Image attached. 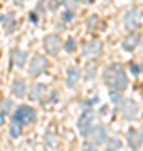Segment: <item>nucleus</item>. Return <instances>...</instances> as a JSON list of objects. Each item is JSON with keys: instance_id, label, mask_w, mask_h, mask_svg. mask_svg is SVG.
Segmentation results:
<instances>
[{"instance_id": "nucleus-22", "label": "nucleus", "mask_w": 143, "mask_h": 151, "mask_svg": "<svg viewBox=\"0 0 143 151\" xmlns=\"http://www.w3.org/2000/svg\"><path fill=\"white\" fill-rule=\"evenodd\" d=\"M72 17H74V12L72 10H66L64 14H62V20H72Z\"/></svg>"}, {"instance_id": "nucleus-7", "label": "nucleus", "mask_w": 143, "mask_h": 151, "mask_svg": "<svg viewBox=\"0 0 143 151\" xmlns=\"http://www.w3.org/2000/svg\"><path fill=\"white\" fill-rule=\"evenodd\" d=\"M140 20H142V10L140 9H131V10H128L123 17V22H125V25L128 29H135L140 25Z\"/></svg>"}, {"instance_id": "nucleus-20", "label": "nucleus", "mask_w": 143, "mask_h": 151, "mask_svg": "<svg viewBox=\"0 0 143 151\" xmlns=\"http://www.w3.org/2000/svg\"><path fill=\"white\" fill-rule=\"evenodd\" d=\"M94 74H96V67H94V65H86V70H84V77H86V79H93L94 77Z\"/></svg>"}, {"instance_id": "nucleus-9", "label": "nucleus", "mask_w": 143, "mask_h": 151, "mask_svg": "<svg viewBox=\"0 0 143 151\" xmlns=\"http://www.w3.org/2000/svg\"><path fill=\"white\" fill-rule=\"evenodd\" d=\"M44 47L49 54H57L61 49V37L57 34H49L44 39Z\"/></svg>"}, {"instance_id": "nucleus-1", "label": "nucleus", "mask_w": 143, "mask_h": 151, "mask_svg": "<svg viewBox=\"0 0 143 151\" xmlns=\"http://www.w3.org/2000/svg\"><path fill=\"white\" fill-rule=\"evenodd\" d=\"M103 81L113 92H121L128 87V77L121 64H111L103 72Z\"/></svg>"}, {"instance_id": "nucleus-21", "label": "nucleus", "mask_w": 143, "mask_h": 151, "mask_svg": "<svg viewBox=\"0 0 143 151\" xmlns=\"http://www.w3.org/2000/svg\"><path fill=\"white\" fill-rule=\"evenodd\" d=\"M74 47H76V40L74 39H67V42H66V52H72L74 50Z\"/></svg>"}, {"instance_id": "nucleus-17", "label": "nucleus", "mask_w": 143, "mask_h": 151, "mask_svg": "<svg viewBox=\"0 0 143 151\" xmlns=\"http://www.w3.org/2000/svg\"><path fill=\"white\" fill-rule=\"evenodd\" d=\"M12 106H14V104H12L10 99H4V101H2V108H0V124L4 123V116L12 111Z\"/></svg>"}, {"instance_id": "nucleus-23", "label": "nucleus", "mask_w": 143, "mask_h": 151, "mask_svg": "<svg viewBox=\"0 0 143 151\" xmlns=\"http://www.w3.org/2000/svg\"><path fill=\"white\" fill-rule=\"evenodd\" d=\"M83 151H98V150H96V146H94V145H91V143H84Z\"/></svg>"}, {"instance_id": "nucleus-11", "label": "nucleus", "mask_w": 143, "mask_h": 151, "mask_svg": "<svg viewBox=\"0 0 143 151\" xmlns=\"http://www.w3.org/2000/svg\"><path fill=\"white\" fill-rule=\"evenodd\" d=\"M140 40H142V35H140L138 32L128 34L126 37L123 39V49H125V50H133L135 47H138Z\"/></svg>"}, {"instance_id": "nucleus-15", "label": "nucleus", "mask_w": 143, "mask_h": 151, "mask_svg": "<svg viewBox=\"0 0 143 151\" xmlns=\"http://www.w3.org/2000/svg\"><path fill=\"white\" fill-rule=\"evenodd\" d=\"M46 94V86L44 84H32V87H30V99H34V101H39V99H42Z\"/></svg>"}, {"instance_id": "nucleus-24", "label": "nucleus", "mask_w": 143, "mask_h": 151, "mask_svg": "<svg viewBox=\"0 0 143 151\" xmlns=\"http://www.w3.org/2000/svg\"><path fill=\"white\" fill-rule=\"evenodd\" d=\"M130 69H131V72L133 74H138V72H140V67H138V64H131V67H130Z\"/></svg>"}, {"instance_id": "nucleus-6", "label": "nucleus", "mask_w": 143, "mask_h": 151, "mask_svg": "<svg viewBox=\"0 0 143 151\" xmlns=\"http://www.w3.org/2000/svg\"><path fill=\"white\" fill-rule=\"evenodd\" d=\"M103 52V44L99 42L98 39H93L89 42L84 44L83 47V55L84 57H98Z\"/></svg>"}, {"instance_id": "nucleus-12", "label": "nucleus", "mask_w": 143, "mask_h": 151, "mask_svg": "<svg viewBox=\"0 0 143 151\" xmlns=\"http://www.w3.org/2000/svg\"><path fill=\"white\" fill-rule=\"evenodd\" d=\"M12 62L19 67V69H22L24 65H25V59H27V54L24 52L22 49H14L12 50Z\"/></svg>"}, {"instance_id": "nucleus-14", "label": "nucleus", "mask_w": 143, "mask_h": 151, "mask_svg": "<svg viewBox=\"0 0 143 151\" xmlns=\"http://www.w3.org/2000/svg\"><path fill=\"white\" fill-rule=\"evenodd\" d=\"M25 81L24 79H15V81L12 82V92H14V96L15 97H24L25 96Z\"/></svg>"}, {"instance_id": "nucleus-18", "label": "nucleus", "mask_w": 143, "mask_h": 151, "mask_svg": "<svg viewBox=\"0 0 143 151\" xmlns=\"http://www.w3.org/2000/svg\"><path fill=\"white\" fill-rule=\"evenodd\" d=\"M121 148V141L116 139V138H111V139H106L105 143V150L106 151H116Z\"/></svg>"}, {"instance_id": "nucleus-10", "label": "nucleus", "mask_w": 143, "mask_h": 151, "mask_svg": "<svg viewBox=\"0 0 143 151\" xmlns=\"http://www.w3.org/2000/svg\"><path fill=\"white\" fill-rule=\"evenodd\" d=\"M143 143V129H130L128 131V145L131 150H138Z\"/></svg>"}, {"instance_id": "nucleus-13", "label": "nucleus", "mask_w": 143, "mask_h": 151, "mask_svg": "<svg viewBox=\"0 0 143 151\" xmlns=\"http://www.w3.org/2000/svg\"><path fill=\"white\" fill-rule=\"evenodd\" d=\"M77 81H79V70H77L74 65H71V67L67 69L66 86H67V87H74V86L77 84Z\"/></svg>"}, {"instance_id": "nucleus-8", "label": "nucleus", "mask_w": 143, "mask_h": 151, "mask_svg": "<svg viewBox=\"0 0 143 151\" xmlns=\"http://www.w3.org/2000/svg\"><path fill=\"white\" fill-rule=\"evenodd\" d=\"M88 136L91 138V145H99V143H103L106 141V129L103 124H96L93 126L91 129H89Z\"/></svg>"}, {"instance_id": "nucleus-4", "label": "nucleus", "mask_w": 143, "mask_h": 151, "mask_svg": "<svg viewBox=\"0 0 143 151\" xmlns=\"http://www.w3.org/2000/svg\"><path fill=\"white\" fill-rule=\"evenodd\" d=\"M93 119H94L93 111H84V113L79 116V119H77V129H79L81 136L88 138L89 129L93 128Z\"/></svg>"}, {"instance_id": "nucleus-19", "label": "nucleus", "mask_w": 143, "mask_h": 151, "mask_svg": "<svg viewBox=\"0 0 143 151\" xmlns=\"http://www.w3.org/2000/svg\"><path fill=\"white\" fill-rule=\"evenodd\" d=\"M20 133H22V126H20L19 123H15V121H12V124H10V136L12 138H19Z\"/></svg>"}, {"instance_id": "nucleus-2", "label": "nucleus", "mask_w": 143, "mask_h": 151, "mask_svg": "<svg viewBox=\"0 0 143 151\" xmlns=\"http://www.w3.org/2000/svg\"><path fill=\"white\" fill-rule=\"evenodd\" d=\"M34 119H35V111L30 106H19L17 111L14 113V116H12V121L19 123L20 126L22 124L34 123Z\"/></svg>"}, {"instance_id": "nucleus-3", "label": "nucleus", "mask_w": 143, "mask_h": 151, "mask_svg": "<svg viewBox=\"0 0 143 151\" xmlns=\"http://www.w3.org/2000/svg\"><path fill=\"white\" fill-rule=\"evenodd\" d=\"M118 109H120V113L125 116V119L128 121H133V119H136L138 116V104L133 101V99H121L120 104H118Z\"/></svg>"}, {"instance_id": "nucleus-5", "label": "nucleus", "mask_w": 143, "mask_h": 151, "mask_svg": "<svg viewBox=\"0 0 143 151\" xmlns=\"http://www.w3.org/2000/svg\"><path fill=\"white\" fill-rule=\"evenodd\" d=\"M47 65H49V62H47V59H46L44 55L35 54L32 57V60H30L29 70H30V74L32 76H39V74H42V72L47 69Z\"/></svg>"}, {"instance_id": "nucleus-25", "label": "nucleus", "mask_w": 143, "mask_h": 151, "mask_svg": "<svg viewBox=\"0 0 143 151\" xmlns=\"http://www.w3.org/2000/svg\"><path fill=\"white\" fill-rule=\"evenodd\" d=\"M37 10H40V12L44 10V0H40V4L37 5Z\"/></svg>"}, {"instance_id": "nucleus-16", "label": "nucleus", "mask_w": 143, "mask_h": 151, "mask_svg": "<svg viewBox=\"0 0 143 151\" xmlns=\"http://www.w3.org/2000/svg\"><path fill=\"white\" fill-rule=\"evenodd\" d=\"M7 20V27H5V34H10L14 30V25H15V22H14V14L9 12L7 15H0V22H5Z\"/></svg>"}]
</instances>
